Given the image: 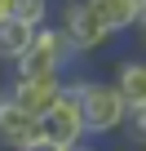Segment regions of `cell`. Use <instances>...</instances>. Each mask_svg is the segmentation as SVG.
<instances>
[{"instance_id":"6da1fadb","label":"cell","mask_w":146,"mask_h":151,"mask_svg":"<svg viewBox=\"0 0 146 151\" xmlns=\"http://www.w3.org/2000/svg\"><path fill=\"white\" fill-rule=\"evenodd\" d=\"M62 93L75 102L80 124H84V138H93V142L120 138V124H124V107H128V102H124L120 89L111 85V76L102 80V76H84V71L71 67V71L62 76Z\"/></svg>"},{"instance_id":"7a4b0ae2","label":"cell","mask_w":146,"mask_h":151,"mask_svg":"<svg viewBox=\"0 0 146 151\" xmlns=\"http://www.w3.org/2000/svg\"><path fill=\"white\" fill-rule=\"evenodd\" d=\"M53 22H58V31L71 40V49H75L84 62L93 58V53H102L115 36L89 14V5L84 0H53Z\"/></svg>"},{"instance_id":"3957f363","label":"cell","mask_w":146,"mask_h":151,"mask_svg":"<svg viewBox=\"0 0 146 151\" xmlns=\"http://www.w3.org/2000/svg\"><path fill=\"white\" fill-rule=\"evenodd\" d=\"M36 138H44V142H53V147H62V151H71L75 142H84V124H80V111H75V102H71L66 93L58 98V102H49L40 116H36Z\"/></svg>"},{"instance_id":"277c9868","label":"cell","mask_w":146,"mask_h":151,"mask_svg":"<svg viewBox=\"0 0 146 151\" xmlns=\"http://www.w3.org/2000/svg\"><path fill=\"white\" fill-rule=\"evenodd\" d=\"M84 5L111 36L142 31V22H146V0H84Z\"/></svg>"},{"instance_id":"5b68a950","label":"cell","mask_w":146,"mask_h":151,"mask_svg":"<svg viewBox=\"0 0 146 151\" xmlns=\"http://www.w3.org/2000/svg\"><path fill=\"white\" fill-rule=\"evenodd\" d=\"M5 93L9 102H18L22 111L40 116L49 102L62 98V76H31V80H5Z\"/></svg>"},{"instance_id":"8992f818","label":"cell","mask_w":146,"mask_h":151,"mask_svg":"<svg viewBox=\"0 0 146 151\" xmlns=\"http://www.w3.org/2000/svg\"><path fill=\"white\" fill-rule=\"evenodd\" d=\"M111 85L120 89L124 102H146V62H142L137 53L115 58V67H111Z\"/></svg>"},{"instance_id":"52a82bcc","label":"cell","mask_w":146,"mask_h":151,"mask_svg":"<svg viewBox=\"0 0 146 151\" xmlns=\"http://www.w3.org/2000/svg\"><path fill=\"white\" fill-rule=\"evenodd\" d=\"M31 22H22V18H14V14H5V18H0V67H5V62H14L27 45H31Z\"/></svg>"},{"instance_id":"ba28073f","label":"cell","mask_w":146,"mask_h":151,"mask_svg":"<svg viewBox=\"0 0 146 151\" xmlns=\"http://www.w3.org/2000/svg\"><path fill=\"white\" fill-rule=\"evenodd\" d=\"M9 14L31 22V27H40V22L53 18V0H9Z\"/></svg>"},{"instance_id":"9c48e42d","label":"cell","mask_w":146,"mask_h":151,"mask_svg":"<svg viewBox=\"0 0 146 151\" xmlns=\"http://www.w3.org/2000/svg\"><path fill=\"white\" fill-rule=\"evenodd\" d=\"M120 133H124L133 147L146 142V102H128V107H124V124H120Z\"/></svg>"},{"instance_id":"30bf717a","label":"cell","mask_w":146,"mask_h":151,"mask_svg":"<svg viewBox=\"0 0 146 151\" xmlns=\"http://www.w3.org/2000/svg\"><path fill=\"white\" fill-rule=\"evenodd\" d=\"M18 151H62V147H53V142H44V138H31V142L18 147Z\"/></svg>"},{"instance_id":"8fae6325","label":"cell","mask_w":146,"mask_h":151,"mask_svg":"<svg viewBox=\"0 0 146 151\" xmlns=\"http://www.w3.org/2000/svg\"><path fill=\"white\" fill-rule=\"evenodd\" d=\"M71 151H106V147H102V142H93V138H84V142H75Z\"/></svg>"}]
</instances>
